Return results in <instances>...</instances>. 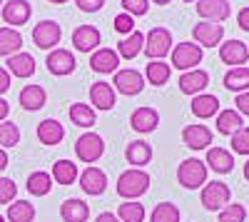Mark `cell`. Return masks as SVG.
I'll list each match as a JSON object with an SVG mask.
<instances>
[{
    "label": "cell",
    "mask_w": 249,
    "mask_h": 222,
    "mask_svg": "<svg viewBox=\"0 0 249 222\" xmlns=\"http://www.w3.org/2000/svg\"><path fill=\"white\" fill-rule=\"evenodd\" d=\"M95 222H120V217L112 215V212H102V215L95 217Z\"/></svg>",
    "instance_id": "cell-49"
},
{
    "label": "cell",
    "mask_w": 249,
    "mask_h": 222,
    "mask_svg": "<svg viewBox=\"0 0 249 222\" xmlns=\"http://www.w3.org/2000/svg\"><path fill=\"white\" fill-rule=\"evenodd\" d=\"M130 125H132V130H137V132H142V135L155 132V130H157V125H160V112H157L155 108L142 105V108H137V110L132 112Z\"/></svg>",
    "instance_id": "cell-19"
},
{
    "label": "cell",
    "mask_w": 249,
    "mask_h": 222,
    "mask_svg": "<svg viewBox=\"0 0 249 222\" xmlns=\"http://www.w3.org/2000/svg\"><path fill=\"white\" fill-rule=\"evenodd\" d=\"M237 25H239L244 33H249V8H242V10L237 13Z\"/></svg>",
    "instance_id": "cell-47"
},
{
    "label": "cell",
    "mask_w": 249,
    "mask_h": 222,
    "mask_svg": "<svg viewBox=\"0 0 249 222\" xmlns=\"http://www.w3.org/2000/svg\"><path fill=\"white\" fill-rule=\"evenodd\" d=\"M60 217H62V222H88L90 207L85 205V200L70 197L60 205Z\"/></svg>",
    "instance_id": "cell-22"
},
{
    "label": "cell",
    "mask_w": 249,
    "mask_h": 222,
    "mask_svg": "<svg viewBox=\"0 0 249 222\" xmlns=\"http://www.w3.org/2000/svg\"><path fill=\"white\" fill-rule=\"evenodd\" d=\"M45 65H48L50 75L62 77V75H70V73L75 70L77 60H75V55H72L70 50H65V48H55V50H50V53H48Z\"/></svg>",
    "instance_id": "cell-11"
},
{
    "label": "cell",
    "mask_w": 249,
    "mask_h": 222,
    "mask_svg": "<svg viewBox=\"0 0 249 222\" xmlns=\"http://www.w3.org/2000/svg\"><path fill=\"white\" fill-rule=\"evenodd\" d=\"M192 115L199 117V120H207L219 112V100L217 95H210V92H202V95H195L192 97Z\"/></svg>",
    "instance_id": "cell-26"
},
{
    "label": "cell",
    "mask_w": 249,
    "mask_h": 222,
    "mask_svg": "<svg viewBox=\"0 0 249 222\" xmlns=\"http://www.w3.org/2000/svg\"><path fill=\"white\" fill-rule=\"evenodd\" d=\"M35 220V207L28 200H13L8 205V222H33Z\"/></svg>",
    "instance_id": "cell-36"
},
{
    "label": "cell",
    "mask_w": 249,
    "mask_h": 222,
    "mask_svg": "<svg viewBox=\"0 0 249 222\" xmlns=\"http://www.w3.org/2000/svg\"><path fill=\"white\" fill-rule=\"evenodd\" d=\"M232 137V152L237 155H249V128H239Z\"/></svg>",
    "instance_id": "cell-41"
},
{
    "label": "cell",
    "mask_w": 249,
    "mask_h": 222,
    "mask_svg": "<svg viewBox=\"0 0 249 222\" xmlns=\"http://www.w3.org/2000/svg\"><path fill=\"white\" fill-rule=\"evenodd\" d=\"M50 3H55V5H62V3H68V0H50Z\"/></svg>",
    "instance_id": "cell-54"
},
{
    "label": "cell",
    "mask_w": 249,
    "mask_h": 222,
    "mask_svg": "<svg viewBox=\"0 0 249 222\" xmlns=\"http://www.w3.org/2000/svg\"><path fill=\"white\" fill-rule=\"evenodd\" d=\"M112 88L115 92H122V95H140L142 88H144V75L140 70H132V68H124V70H117L115 73V80H112Z\"/></svg>",
    "instance_id": "cell-8"
},
{
    "label": "cell",
    "mask_w": 249,
    "mask_h": 222,
    "mask_svg": "<svg viewBox=\"0 0 249 222\" xmlns=\"http://www.w3.org/2000/svg\"><path fill=\"white\" fill-rule=\"evenodd\" d=\"M144 50V35L140 30H132L130 35H124L120 43H117V55L124 60H132Z\"/></svg>",
    "instance_id": "cell-27"
},
{
    "label": "cell",
    "mask_w": 249,
    "mask_h": 222,
    "mask_svg": "<svg viewBox=\"0 0 249 222\" xmlns=\"http://www.w3.org/2000/svg\"><path fill=\"white\" fill-rule=\"evenodd\" d=\"M147 190H150V175L140 167H130L117 177V195L124 200H137Z\"/></svg>",
    "instance_id": "cell-1"
},
{
    "label": "cell",
    "mask_w": 249,
    "mask_h": 222,
    "mask_svg": "<svg viewBox=\"0 0 249 222\" xmlns=\"http://www.w3.org/2000/svg\"><path fill=\"white\" fill-rule=\"evenodd\" d=\"M23 48V35H20L15 28H0V55H15Z\"/></svg>",
    "instance_id": "cell-31"
},
{
    "label": "cell",
    "mask_w": 249,
    "mask_h": 222,
    "mask_svg": "<svg viewBox=\"0 0 249 222\" xmlns=\"http://www.w3.org/2000/svg\"><path fill=\"white\" fill-rule=\"evenodd\" d=\"M8 112H10V105H8V100H3V97H0V123H3V120L8 117Z\"/></svg>",
    "instance_id": "cell-50"
},
{
    "label": "cell",
    "mask_w": 249,
    "mask_h": 222,
    "mask_svg": "<svg viewBox=\"0 0 249 222\" xmlns=\"http://www.w3.org/2000/svg\"><path fill=\"white\" fill-rule=\"evenodd\" d=\"M102 152H105V143H102V137L97 132H85L75 140V155L80 163L92 165L102 157Z\"/></svg>",
    "instance_id": "cell-5"
},
{
    "label": "cell",
    "mask_w": 249,
    "mask_h": 222,
    "mask_svg": "<svg viewBox=\"0 0 249 222\" xmlns=\"http://www.w3.org/2000/svg\"><path fill=\"white\" fill-rule=\"evenodd\" d=\"M192 37H195V43L199 48H214V45H219L224 40V25L202 20V23H197L192 28Z\"/></svg>",
    "instance_id": "cell-10"
},
{
    "label": "cell",
    "mask_w": 249,
    "mask_h": 222,
    "mask_svg": "<svg viewBox=\"0 0 249 222\" xmlns=\"http://www.w3.org/2000/svg\"><path fill=\"white\" fill-rule=\"evenodd\" d=\"M60 37H62V28L55 23V20H40V23L33 28V43L40 50H55Z\"/></svg>",
    "instance_id": "cell-7"
},
{
    "label": "cell",
    "mask_w": 249,
    "mask_h": 222,
    "mask_svg": "<svg viewBox=\"0 0 249 222\" xmlns=\"http://www.w3.org/2000/svg\"><path fill=\"white\" fill-rule=\"evenodd\" d=\"M197 15L207 23H224L232 15L230 0H197Z\"/></svg>",
    "instance_id": "cell-9"
},
{
    "label": "cell",
    "mask_w": 249,
    "mask_h": 222,
    "mask_svg": "<svg viewBox=\"0 0 249 222\" xmlns=\"http://www.w3.org/2000/svg\"><path fill=\"white\" fill-rule=\"evenodd\" d=\"M144 207L137 203V200H124V203L117 207V217L120 222H144Z\"/></svg>",
    "instance_id": "cell-37"
},
{
    "label": "cell",
    "mask_w": 249,
    "mask_h": 222,
    "mask_svg": "<svg viewBox=\"0 0 249 222\" xmlns=\"http://www.w3.org/2000/svg\"><path fill=\"white\" fill-rule=\"evenodd\" d=\"M20 143V128L15 123H10V120H3L0 123V148H15Z\"/></svg>",
    "instance_id": "cell-39"
},
{
    "label": "cell",
    "mask_w": 249,
    "mask_h": 222,
    "mask_svg": "<svg viewBox=\"0 0 249 222\" xmlns=\"http://www.w3.org/2000/svg\"><path fill=\"white\" fill-rule=\"evenodd\" d=\"M53 190V175L45 172V170H35L30 177H28V192L35 195V197H43Z\"/></svg>",
    "instance_id": "cell-35"
},
{
    "label": "cell",
    "mask_w": 249,
    "mask_h": 222,
    "mask_svg": "<svg viewBox=\"0 0 249 222\" xmlns=\"http://www.w3.org/2000/svg\"><path fill=\"white\" fill-rule=\"evenodd\" d=\"M62 137H65V128H62L57 120H53V117L43 120V123L37 125V140H40L43 145H48V148L60 145Z\"/></svg>",
    "instance_id": "cell-24"
},
{
    "label": "cell",
    "mask_w": 249,
    "mask_h": 222,
    "mask_svg": "<svg viewBox=\"0 0 249 222\" xmlns=\"http://www.w3.org/2000/svg\"><path fill=\"white\" fill-rule=\"evenodd\" d=\"M8 167V152L3 150V148H0V172H3Z\"/></svg>",
    "instance_id": "cell-51"
},
{
    "label": "cell",
    "mask_w": 249,
    "mask_h": 222,
    "mask_svg": "<svg viewBox=\"0 0 249 222\" xmlns=\"http://www.w3.org/2000/svg\"><path fill=\"white\" fill-rule=\"evenodd\" d=\"M182 143L190 150H204L212 145V130L207 125H187L182 130Z\"/></svg>",
    "instance_id": "cell-18"
},
{
    "label": "cell",
    "mask_w": 249,
    "mask_h": 222,
    "mask_svg": "<svg viewBox=\"0 0 249 222\" xmlns=\"http://www.w3.org/2000/svg\"><path fill=\"white\" fill-rule=\"evenodd\" d=\"M177 183L184 190L204 187L207 185V163H202V160H197V157L182 160L179 167H177Z\"/></svg>",
    "instance_id": "cell-2"
},
{
    "label": "cell",
    "mask_w": 249,
    "mask_h": 222,
    "mask_svg": "<svg viewBox=\"0 0 249 222\" xmlns=\"http://www.w3.org/2000/svg\"><path fill=\"white\" fill-rule=\"evenodd\" d=\"M90 100H92L95 110H112L117 105V92L110 83L97 80V83H92V88H90Z\"/></svg>",
    "instance_id": "cell-15"
},
{
    "label": "cell",
    "mask_w": 249,
    "mask_h": 222,
    "mask_svg": "<svg viewBox=\"0 0 249 222\" xmlns=\"http://www.w3.org/2000/svg\"><path fill=\"white\" fill-rule=\"evenodd\" d=\"M20 105H23L25 110H40L45 103H48V92L43 85H25L23 90H20Z\"/></svg>",
    "instance_id": "cell-28"
},
{
    "label": "cell",
    "mask_w": 249,
    "mask_h": 222,
    "mask_svg": "<svg viewBox=\"0 0 249 222\" xmlns=\"http://www.w3.org/2000/svg\"><path fill=\"white\" fill-rule=\"evenodd\" d=\"M244 220H247L244 205L232 203V205H227L224 210H219V222H244Z\"/></svg>",
    "instance_id": "cell-40"
},
{
    "label": "cell",
    "mask_w": 249,
    "mask_h": 222,
    "mask_svg": "<svg viewBox=\"0 0 249 222\" xmlns=\"http://www.w3.org/2000/svg\"><path fill=\"white\" fill-rule=\"evenodd\" d=\"M77 165L72 163V160H57V163L53 165V180L57 185H72L77 180Z\"/></svg>",
    "instance_id": "cell-33"
},
{
    "label": "cell",
    "mask_w": 249,
    "mask_h": 222,
    "mask_svg": "<svg viewBox=\"0 0 249 222\" xmlns=\"http://www.w3.org/2000/svg\"><path fill=\"white\" fill-rule=\"evenodd\" d=\"M207 167H212L219 175H227L234 170V155L227 148H210L207 150Z\"/></svg>",
    "instance_id": "cell-21"
},
{
    "label": "cell",
    "mask_w": 249,
    "mask_h": 222,
    "mask_svg": "<svg viewBox=\"0 0 249 222\" xmlns=\"http://www.w3.org/2000/svg\"><path fill=\"white\" fill-rule=\"evenodd\" d=\"M80 187H82V192H85V195L97 197V195H102V192L107 190V175L102 172L100 167L90 165L85 172L80 175Z\"/></svg>",
    "instance_id": "cell-17"
},
{
    "label": "cell",
    "mask_w": 249,
    "mask_h": 222,
    "mask_svg": "<svg viewBox=\"0 0 249 222\" xmlns=\"http://www.w3.org/2000/svg\"><path fill=\"white\" fill-rule=\"evenodd\" d=\"M0 222H5V217H3V215H0Z\"/></svg>",
    "instance_id": "cell-55"
},
{
    "label": "cell",
    "mask_w": 249,
    "mask_h": 222,
    "mask_svg": "<svg viewBox=\"0 0 249 222\" xmlns=\"http://www.w3.org/2000/svg\"><path fill=\"white\" fill-rule=\"evenodd\" d=\"M0 5H3V0H0Z\"/></svg>",
    "instance_id": "cell-57"
},
{
    "label": "cell",
    "mask_w": 249,
    "mask_h": 222,
    "mask_svg": "<svg viewBox=\"0 0 249 222\" xmlns=\"http://www.w3.org/2000/svg\"><path fill=\"white\" fill-rule=\"evenodd\" d=\"M15 195H18V185L13 183L10 177H0V205L13 203Z\"/></svg>",
    "instance_id": "cell-42"
},
{
    "label": "cell",
    "mask_w": 249,
    "mask_h": 222,
    "mask_svg": "<svg viewBox=\"0 0 249 222\" xmlns=\"http://www.w3.org/2000/svg\"><path fill=\"white\" fill-rule=\"evenodd\" d=\"M244 180H247V183H249V160H247V163H244Z\"/></svg>",
    "instance_id": "cell-52"
},
{
    "label": "cell",
    "mask_w": 249,
    "mask_h": 222,
    "mask_svg": "<svg viewBox=\"0 0 249 222\" xmlns=\"http://www.w3.org/2000/svg\"><path fill=\"white\" fill-rule=\"evenodd\" d=\"M179 207L172 205V203H160L152 215H150V222H179Z\"/></svg>",
    "instance_id": "cell-38"
},
{
    "label": "cell",
    "mask_w": 249,
    "mask_h": 222,
    "mask_svg": "<svg viewBox=\"0 0 249 222\" xmlns=\"http://www.w3.org/2000/svg\"><path fill=\"white\" fill-rule=\"evenodd\" d=\"M222 83H224V88L227 90H232V92H247L249 90V68H232L230 73H227L224 75V80H222Z\"/></svg>",
    "instance_id": "cell-30"
},
{
    "label": "cell",
    "mask_w": 249,
    "mask_h": 222,
    "mask_svg": "<svg viewBox=\"0 0 249 222\" xmlns=\"http://www.w3.org/2000/svg\"><path fill=\"white\" fill-rule=\"evenodd\" d=\"M115 30L122 33V35H130V33L135 30V18L127 15V13H120V15L115 18Z\"/></svg>",
    "instance_id": "cell-44"
},
{
    "label": "cell",
    "mask_w": 249,
    "mask_h": 222,
    "mask_svg": "<svg viewBox=\"0 0 249 222\" xmlns=\"http://www.w3.org/2000/svg\"><path fill=\"white\" fill-rule=\"evenodd\" d=\"M219 60L224 65L242 68L249 60V48L242 43V40H224V43L219 45Z\"/></svg>",
    "instance_id": "cell-12"
},
{
    "label": "cell",
    "mask_w": 249,
    "mask_h": 222,
    "mask_svg": "<svg viewBox=\"0 0 249 222\" xmlns=\"http://www.w3.org/2000/svg\"><path fill=\"white\" fill-rule=\"evenodd\" d=\"M102 43V35L95 25H80L72 30V45L80 53H95Z\"/></svg>",
    "instance_id": "cell-13"
},
{
    "label": "cell",
    "mask_w": 249,
    "mask_h": 222,
    "mask_svg": "<svg viewBox=\"0 0 249 222\" xmlns=\"http://www.w3.org/2000/svg\"><path fill=\"white\" fill-rule=\"evenodd\" d=\"M202 207L204 210H210V212H219L224 210L227 205H230V200H232V190L227 183H222V180H212V183H207L202 187Z\"/></svg>",
    "instance_id": "cell-3"
},
{
    "label": "cell",
    "mask_w": 249,
    "mask_h": 222,
    "mask_svg": "<svg viewBox=\"0 0 249 222\" xmlns=\"http://www.w3.org/2000/svg\"><path fill=\"white\" fill-rule=\"evenodd\" d=\"M33 15V8L28 0H8L3 5V20L8 25H25Z\"/></svg>",
    "instance_id": "cell-20"
},
{
    "label": "cell",
    "mask_w": 249,
    "mask_h": 222,
    "mask_svg": "<svg viewBox=\"0 0 249 222\" xmlns=\"http://www.w3.org/2000/svg\"><path fill=\"white\" fill-rule=\"evenodd\" d=\"M144 53L150 60H162L164 55L172 53V33L167 28H150V33L144 35Z\"/></svg>",
    "instance_id": "cell-4"
},
{
    "label": "cell",
    "mask_w": 249,
    "mask_h": 222,
    "mask_svg": "<svg viewBox=\"0 0 249 222\" xmlns=\"http://www.w3.org/2000/svg\"><path fill=\"white\" fill-rule=\"evenodd\" d=\"M202 63V48L197 43H179L172 48V68L187 73Z\"/></svg>",
    "instance_id": "cell-6"
},
{
    "label": "cell",
    "mask_w": 249,
    "mask_h": 222,
    "mask_svg": "<svg viewBox=\"0 0 249 222\" xmlns=\"http://www.w3.org/2000/svg\"><path fill=\"white\" fill-rule=\"evenodd\" d=\"M90 68L100 75H107V73H117L120 68V55L112 48H97L90 55Z\"/></svg>",
    "instance_id": "cell-16"
},
{
    "label": "cell",
    "mask_w": 249,
    "mask_h": 222,
    "mask_svg": "<svg viewBox=\"0 0 249 222\" xmlns=\"http://www.w3.org/2000/svg\"><path fill=\"white\" fill-rule=\"evenodd\" d=\"M8 73L10 75H15V77H30L33 73H35V57L30 55V53H23V50H20V53H15V55H10L8 57Z\"/></svg>",
    "instance_id": "cell-25"
},
{
    "label": "cell",
    "mask_w": 249,
    "mask_h": 222,
    "mask_svg": "<svg viewBox=\"0 0 249 222\" xmlns=\"http://www.w3.org/2000/svg\"><path fill=\"white\" fill-rule=\"evenodd\" d=\"M10 90V73L5 68H0V95Z\"/></svg>",
    "instance_id": "cell-48"
},
{
    "label": "cell",
    "mask_w": 249,
    "mask_h": 222,
    "mask_svg": "<svg viewBox=\"0 0 249 222\" xmlns=\"http://www.w3.org/2000/svg\"><path fill=\"white\" fill-rule=\"evenodd\" d=\"M234 110L239 112V115H249V90L247 92H239L237 97H234Z\"/></svg>",
    "instance_id": "cell-46"
},
{
    "label": "cell",
    "mask_w": 249,
    "mask_h": 222,
    "mask_svg": "<svg viewBox=\"0 0 249 222\" xmlns=\"http://www.w3.org/2000/svg\"><path fill=\"white\" fill-rule=\"evenodd\" d=\"M170 75H172V68H170V63H164V60H150L147 68H144V77H147L155 88H162L170 80Z\"/></svg>",
    "instance_id": "cell-29"
},
{
    "label": "cell",
    "mask_w": 249,
    "mask_h": 222,
    "mask_svg": "<svg viewBox=\"0 0 249 222\" xmlns=\"http://www.w3.org/2000/svg\"><path fill=\"white\" fill-rule=\"evenodd\" d=\"M124 160H127L132 167L142 170V165H147L152 160V145H147L144 140H132V143L124 148Z\"/></svg>",
    "instance_id": "cell-23"
},
{
    "label": "cell",
    "mask_w": 249,
    "mask_h": 222,
    "mask_svg": "<svg viewBox=\"0 0 249 222\" xmlns=\"http://www.w3.org/2000/svg\"><path fill=\"white\" fill-rule=\"evenodd\" d=\"M239 128H244V123H242V115L237 110H219L217 112V132L234 135Z\"/></svg>",
    "instance_id": "cell-32"
},
{
    "label": "cell",
    "mask_w": 249,
    "mask_h": 222,
    "mask_svg": "<svg viewBox=\"0 0 249 222\" xmlns=\"http://www.w3.org/2000/svg\"><path fill=\"white\" fill-rule=\"evenodd\" d=\"M207 85H210V73L202 70V68L187 70V73L179 75V90L184 95H202Z\"/></svg>",
    "instance_id": "cell-14"
},
{
    "label": "cell",
    "mask_w": 249,
    "mask_h": 222,
    "mask_svg": "<svg viewBox=\"0 0 249 222\" xmlns=\"http://www.w3.org/2000/svg\"><path fill=\"white\" fill-rule=\"evenodd\" d=\"M155 5H167V3H172V0H152Z\"/></svg>",
    "instance_id": "cell-53"
},
{
    "label": "cell",
    "mask_w": 249,
    "mask_h": 222,
    "mask_svg": "<svg viewBox=\"0 0 249 222\" xmlns=\"http://www.w3.org/2000/svg\"><path fill=\"white\" fill-rule=\"evenodd\" d=\"M70 120H72V125H77V128H92L95 120H97V112L88 103H75L70 108Z\"/></svg>",
    "instance_id": "cell-34"
},
{
    "label": "cell",
    "mask_w": 249,
    "mask_h": 222,
    "mask_svg": "<svg viewBox=\"0 0 249 222\" xmlns=\"http://www.w3.org/2000/svg\"><path fill=\"white\" fill-rule=\"evenodd\" d=\"M75 5H77L82 13H97V10H102L105 0H75Z\"/></svg>",
    "instance_id": "cell-45"
},
{
    "label": "cell",
    "mask_w": 249,
    "mask_h": 222,
    "mask_svg": "<svg viewBox=\"0 0 249 222\" xmlns=\"http://www.w3.org/2000/svg\"><path fill=\"white\" fill-rule=\"evenodd\" d=\"M122 3V8H124V13L127 15H144L150 10V0H120Z\"/></svg>",
    "instance_id": "cell-43"
},
{
    "label": "cell",
    "mask_w": 249,
    "mask_h": 222,
    "mask_svg": "<svg viewBox=\"0 0 249 222\" xmlns=\"http://www.w3.org/2000/svg\"><path fill=\"white\" fill-rule=\"evenodd\" d=\"M182 3H192V0H182Z\"/></svg>",
    "instance_id": "cell-56"
}]
</instances>
